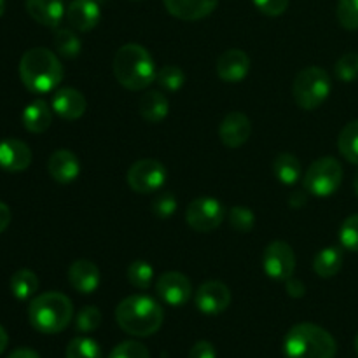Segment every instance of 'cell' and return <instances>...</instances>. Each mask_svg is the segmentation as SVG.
<instances>
[{
    "label": "cell",
    "instance_id": "obj_32",
    "mask_svg": "<svg viewBox=\"0 0 358 358\" xmlns=\"http://www.w3.org/2000/svg\"><path fill=\"white\" fill-rule=\"evenodd\" d=\"M336 77L343 83H355L358 79V52H345L336 63Z\"/></svg>",
    "mask_w": 358,
    "mask_h": 358
},
{
    "label": "cell",
    "instance_id": "obj_24",
    "mask_svg": "<svg viewBox=\"0 0 358 358\" xmlns=\"http://www.w3.org/2000/svg\"><path fill=\"white\" fill-rule=\"evenodd\" d=\"M345 262V255L339 247H325L315 255L313 269L320 278H332L338 275Z\"/></svg>",
    "mask_w": 358,
    "mask_h": 358
},
{
    "label": "cell",
    "instance_id": "obj_11",
    "mask_svg": "<svg viewBox=\"0 0 358 358\" xmlns=\"http://www.w3.org/2000/svg\"><path fill=\"white\" fill-rule=\"evenodd\" d=\"M156 292L168 306H184L192 297V283L184 273L168 271L157 278Z\"/></svg>",
    "mask_w": 358,
    "mask_h": 358
},
{
    "label": "cell",
    "instance_id": "obj_26",
    "mask_svg": "<svg viewBox=\"0 0 358 358\" xmlns=\"http://www.w3.org/2000/svg\"><path fill=\"white\" fill-rule=\"evenodd\" d=\"M10 292L17 301H28L37 294L38 290V278L30 269H17L10 276Z\"/></svg>",
    "mask_w": 358,
    "mask_h": 358
},
{
    "label": "cell",
    "instance_id": "obj_38",
    "mask_svg": "<svg viewBox=\"0 0 358 358\" xmlns=\"http://www.w3.org/2000/svg\"><path fill=\"white\" fill-rule=\"evenodd\" d=\"M108 358H150V353L140 341H122L112 350Z\"/></svg>",
    "mask_w": 358,
    "mask_h": 358
},
{
    "label": "cell",
    "instance_id": "obj_41",
    "mask_svg": "<svg viewBox=\"0 0 358 358\" xmlns=\"http://www.w3.org/2000/svg\"><path fill=\"white\" fill-rule=\"evenodd\" d=\"M285 289L287 294H289L290 297H294V299H301V297H304V294H306V285H304L301 280L294 278V276L285 280Z\"/></svg>",
    "mask_w": 358,
    "mask_h": 358
},
{
    "label": "cell",
    "instance_id": "obj_48",
    "mask_svg": "<svg viewBox=\"0 0 358 358\" xmlns=\"http://www.w3.org/2000/svg\"><path fill=\"white\" fill-rule=\"evenodd\" d=\"M355 350H357V353H358V334H357V338H355Z\"/></svg>",
    "mask_w": 358,
    "mask_h": 358
},
{
    "label": "cell",
    "instance_id": "obj_46",
    "mask_svg": "<svg viewBox=\"0 0 358 358\" xmlns=\"http://www.w3.org/2000/svg\"><path fill=\"white\" fill-rule=\"evenodd\" d=\"M6 7H7L6 0H0V17H2L3 13H6Z\"/></svg>",
    "mask_w": 358,
    "mask_h": 358
},
{
    "label": "cell",
    "instance_id": "obj_21",
    "mask_svg": "<svg viewBox=\"0 0 358 358\" xmlns=\"http://www.w3.org/2000/svg\"><path fill=\"white\" fill-rule=\"evenodd\" d=\"M27 13L34 21L48 28H56L66 14L63 0H24Z\"/></svg>",
    "mask_w": 358,
    "mask_h": 358
},
{
    "label": "cell",
    "instance_id": "obj_30",
    "mask_svg": "<svg viewBox=\"0 0 358 358\" xmlns=\"http://www.w3.org/2000/svg\"><path fill=\"white\" fill-rule=\"evenodd\" d=\"M65 358H101L100 345L91 338H73L66 346Z\"/></svg>",
    "mask_w": 358,
    "mask_h": 358
},
{
    "label": "cell",
    "instance_id": "obj_40",
    "mask_svg": "<svg viewBox=\"0 0 358 358\" xmlns=\"http://www.w3.org/2000/svg\"><path fill=\"white\" fill-rule=\"evenodd\" d=\"M189 358H217V352H215V348H213L212 343L198 341L191 348Z\"/></svg>",
    "mask_w": 358,
    "mask_h": 358
},
{
    "label": "cell",
    "instance_id": "obj_6",
    "mask_svg": "<svg viewBox=\"0 0 358 358\" xmlns=\"http://www.w3.org/2000/svg\"><path fill=\"white\" fill-rule=\"evenodd\" d=\"M332 80L327 70L320 66H308L301 70L292 84V96L303 110H315L329 98Z\"/></svg>",
    "mask_w": 358,
    "mask_h": 358
},
{
    "label": "cell",
    "instance_id": "obj_37",
    "mask_svg": "<svg viewBox=\"0 0 358 358\" xmlns=\"http://www.w3.org/2000/svg\"><path fill=\"white\" fill-rule=\"evenodd\" d=\"M339 241L346 250L358 252V213L350 215L343 222L341 229H339Z\"/></svg>",
    "mask_w": 358,
    "mask_h": 358
},
{
    "label": "cell",
    "instance_id": "obj_19",
    "mask_svg": "<svg viewBox=\"0 0 358 358\" xmlns=\"http://www.w3.org/2000/svg\"><path fill=\"white\" fill-rule=\"evenodd\" d=\"M66 278L79 294H93L100 287V269L87 259H77L70 264Z\"/></svg>",
    "mask_w": 358,
    "mask_h": 358
},
{
    "label": "cell",
    "instance_id": "obj_42",
    "mask_svg": "<svg viewBox=\"0 0 358 358\" xmlns=\"http://www.w3.org/2000/svg\"><path fill=\"white\" fill-rule=\"evenodd\" d=\"M10 219H13V213H10L9 206H7L3 201H0V234L9 227Z\"/></svg>",
    "mask_w": 358,
    "mask_h": 358
},
{
    "label": "cell",
    "instance_id": "obj_43",
    "mask_svg": "<svg viewBox=\"0 0 358 358\" xmlns=\"http://www.w3.org/2000/svg\"><path fill=\"white\" fill-rule=\"evenodd\" d=\"M289 203L292 208H301V206H304L308 203V196L304 194L303 191H296L292 192V196H290Z\"/></svg>",
    "mask_w": 358,
    "mask_h": 358
},
{
    "label": "cell",
    "instance_id": "obj_10",
    "mask_svg": "<svg viewBox=\"0 0 358 358\" xmlns=\"http://www.w3.org/2000/svg\"><path fill=\"white\" fill-rule=\"evenodd\" d=\"M262 268L271 280H289L296 271V254L287 241H273L262 255Z\"/></svg>",
    "mask_w": 358,
    "mask_h": 358
},
{
    "label": "cell",
    "instance_id": "obj_45",
    "mask_svg": "<svg viewBox=\"0 0 358 358\" xmlns=\"http://www.w3.org/2000/svg\"><path fill=\"white\" fill-rule=\"evenodd\" d=\"M7 345H9V336H7L6 329H3L2 325H0V355H2V353L6 352Z\"/></svg>",
    "mask_w": 358,
    "mask_h": 358
},
{
    "label": "cell",
    "instance_id": "obj_31",
    "mask_svg": "<svg viewBox=\"0 0 358 358\" xmlns=\"http://www.w3.org/2000/svg\"><path fill=\"white\" fill-rule=\"evenodd\" d=\"M156 83L159 84L163 90L175 93V91L180 90L185 83V73L182 72L178 66L175 65H166L156 73Z\"/></svg>",
    "mask_w": 358,
    "mask_h": 358
},
{
    "label": "cell",
    "instance_id": "obj_15",
    "mask_svg": "<svg viewBox=\"0 0 358 358\" xmlns=\"http://www.w3.org/2000/svg\"><path fill=\"white\" fill-rule=\"evenodd\" d=\"M51 107L65 121H77L86 112V98L76 87H62L52 94Z\"/></svg>",
    "mask_w": 358,
    "mask_h": 358
},
{
    "label": "cell",
    "instance_id": "obj_4",
    "mask_svg": "<svg viewBox=\"0 0 358 358\" xmlns=\"http://www.w3.org/2000/svg\"><path fill=\"white\" fill-rule=\"evenodd\" d=\"M73 318V304L65 294L44 292L34 297L28 306V320L42 334H59Z\"/></svg>",
    "mask_w": 358,
    "mask_h": 358
},
{
    "label": "cell",
    "instance_id": "obj_9",
    "mask_svg": "<svg viewBox=\"0 0 358 358\" xmlns=\"http://www.w3.org/2000/svg\"><path fill=\"white\" fill-rule=\"evenodd\" d=\"M224 215H226V210L222 203L215 198H206V196L191 201L185 210V220L189 227L198 233L215 231L222 224Z\"/></svg>",
    "mask_w": 358,
    "mask_h": 358
},
{
    "label": "cell",
    "instance_id": "obj_17",
    "mask_svg": "<svg viewBox=\"0 0 358 358\" xmlns=\"http://www.w3.org/2000/svg\"><path fill=\"white\" fill-rule=\"evenodd\" d=\"M48 171L58 184H72L80 175V161L72 150L58 149L49 156Z\"/></svg>",
    "mask_w": 358,
    "mask_h": 358
},
{
    "label": "cell",
    "instance_id": "obj_47",
    "mask_svg": "<svg viewBox=\"0 0 358 358\" xmlns=\"http://www.w3.org/2000/svg\"><path fill=\"white\" fill-rule=\"evenodd\" d=\"M353 189H355V194L358 196V170H357L355 177H353Z\"/></svg>",
    "mask_w": 358,
    "mask_h": 358
},
{
    "label": "cell",
    "instance_id": "obj_5",
    "mask_svg": "<svg viewBox=\"0 0 358 358\" xmlns=\"http://www.w3.org/2000/svg\"><path fill=\"white\" fill-rule=\"evenodd\" d=\"M283 352L287 358H334L338 345L320 325L297 324L287 332Z\"/></svg>",
    "mask_w": 358,
    "mask_h": 358
},
{
    "label": "cell",
    "instance_id": "obj_18",
    "mask_svg": "<svg viewBox=\"0 0 358 358\" xmlns=\"http://www.w3.org/2000/svg\"><path fill=\"white\" fill-rule=\"evenodd\" d=\"M66 20L77 31H91L100 23L101 10L96 0H72L66 7Z\"/></svg>",
    "mask_w": 358,
    "mask_h": 358
},
{
    "label": "cell",
    "instance_id": "obj_20",
    "mask_svg": "<svg viewBox=\"0 0 358 358\" xmlns=\"http://www.w3.org/2000/svg\"><path fill=\"white\" fill-rule=\"evenodd\" d=\"M173 17L182 21H198L210 16L219 6V0H163Z\"/></svg>",
    "mask_w": 358,
    "mask_h": 358
},
{
    "label": "cell",
    "instance_id": "obj_12",
    "mask_svg": "<svg viewBox=\"0 0 358 358\" xmlns=\"http://www.w3.org/2000/svg\"><path fill=\"white\" fill-rule=\"evenodd\" d=\"M194 304L203 315H215L224 313L231 304V290L226 283L210 280L205 282L194 294Z\"/></svg>",
    "mask_w": 358,
    "mask_h": 358
},
{
    "label": "cell",
    "instance_id": "obj_33",
    "mask_svg": "<svg viewBox=\"0 0 358 358\" xmlns=\"http://www.w3.org/2000/svg\"><path fill=\"white\" fill-rule=\"evenodd\" d=\"M336 14L345 30H358V0H339Z\"/></svg>",
    "mask_w": 358,
    "mask_h": 358
},
{
    "label": "cell",
    "instance_id": "obj_13",
    "mask_svg": "<svg viewBox=\"0 0 358 358\" xmlns=\"http://www.w3.org/2000/svg\"><path fill=\"white\" fill-rule=\"evenodd\" d=\"M252 135V122L243 112H229L219 126V138L227 149H238Z\"/></svg>",
    "mask_w": 358,
    "mask_h": 358
},
{
    "label": "cell",
    "instance_id": "obj_22",
    "mask_svg": "<svg viewBox=\"0 0 358 358\" xmlns=\"http://www.w3.org/2000/svg\"><path fill=\"white\" fill-rule=\"evenodd\" d=\"M138 112L147 122L159 124V122H163L168 117L170 101H168L166 94L161 93V91H145L138 100Z\"/></svg>",
    "mask_w": 358,
    "mask_h": 358
},
{
    "label": "cell",
    "instance_id": "obj_25",
    "mask_svg": "<svg viewBox=\"0 0 358 358\" xmlns=\"http://www.w3.org/2000/svg\"><path fill=\"white\" fill-rule=\"evenodd\" d=\"M273 173L282 184L294 185L303 177V166H301V161L294 154L282 152L273 161Z\"/></svg>",
    "mask_w": 358,
    "mask_h": 358
},
{
    "label": "cell",
    "instance_id": "obj_36",
    "mask_svg": "<svg viewBox=\"0 0 358 358\" xmlns=\"http://www.w3.org/2000/svg\"><path fill=\"white\" fill-rule=\"evenodd\" d=\"M229 224L238 233H250L255 226L254 212L245 206H233L229 210Z\"/></svg>",
    "mask_w": 358,
    "mask_h": 358
},
{
    "label": "cell",
    "instance_id": "obj_23",
    "mask_svg": "<svg viewBox=\"0 0 358 358\" xmlns=\"http://www.w3.org/2000/svg\"><path fill=\"white\" fill-rule=\"evenodd\" d=\"M52 107H49L48 101L44 100H34L24 107L23 114H21V122H23L24 129L30 133H44L48 131L49 126L52 122Z\"/></svg>",
    "mask_w": 358,
    "mask_h": 358
},
{
    "label": "cell",
    "instance_id": "obj_7",
    "mask_svg": "<svg viewBox=\"0 0 358 358\" xmlns=\"http://www.w3.org/2000/svg\"><path fill=\"white\" fill-rule=\"evenodd\" d=\"M343 175H345V171H343L341 163L336 157H320L308 166L303 178L304 189L311 196L327 198L341 187Z\"/></svg>",
    "mask_w": 358,
    "mask_h": 358
},
{
    "label": "cell",
    "instance_id": "obj_3",
    "mask_svg": "<svg viewBox=\"0 0 358 358\" xmlns=\"http://www.w3.org/2000/svg\"><path fill=\"white\" fill-rule=\"evenodd\" d=\"M156 65L143 45L124 44L114 56V76L122 87L143 91L156 80Z\"/></svg>",
    "mask_w": 358,
    "mask_h": 358
},
{
    "label": "cell",
    "instance_id": "obj_35",
    "mask_svg": "<svg viewBox=\"0 0 358 358\" xmlns=\"http://www.w3.org/2000/svg\"><path fill=\"white\" fill-rule=\"evenodd\" d=\"M150 210L157 219H170L177 210V198L170 191H159L154 196Z\"/></svg>",
    "mask_w": 358,
    "mask_h": 358
},
{
    "label": "cell",
    "instance_id": "obj_1",
    "mask_svg": "<svg viewBox=\"0 0 358 358\" xmlns=\"http://www.w3.org/2000/svg\"><path fill=\"white\" fill-rule=\"evenodd\" d=\"M20 77L30 93L45 94L62 84L65 70L56 52L45 48H34L21 56Z\"/></svg>",
    "mask_w": 358,
    "mask_h": 358
},
{
    "label": "cell",
    "instance_id": "obj_16",
    "mask_svg": "<svg viewBox=\"0 0 358 358\" xmlns=\"http://www.w3.org/2000/svg\"><path fill=\"white\" fill-rule=\"evenodd\" d=\"M31 150L17 138H6L0 142V168L10 173L24 171L31 164Z\"/></svg>",
    "mask_w": 358,
    "mask_h": 358
},
{
    "label": "cell",
    "instance_id": "obj_39",
    "mask_svg": "<svg viewBox=\"0 0 358 358\" xmlns=\"http://www.w3.org/2000/svg\"><path fill=\"white\" fill-rule=\"evenodd\" d=\"M289 3L290 0H254V6L269 17L282 16L289 9Z\"/></svg>",
    "mask_w": 358,
    "mask_h": 358
},
{
    "label": "cell",
    "instance_id": "obj_14",
    "mask_svg": "<svg viewBox=\"0 0 358 358\" xmlns=\"http://www.w3.org/2000/svg\"><path fill=\"white\" fill-rule=\"evenodd\" d=\"M248 72H250V56L241 49H227L217 59V76L224 83H241Z\"/></svg>",
    "mask_w": 358,
    "mask_h": 358
},
{
    "label": "cell",
    "instance_id": "obj_34",
    "mask_svg": "<svg viewBox=\"0 0 358 358\" xmlns=\"http://www.w3.org/2000/svg\"><path fill=\"white\" fill-rule=\"evenodd\" d=\"M101 325V311L96 306H84L83 310L77 313L76 318V329L83 334H90V332L96 331Z\"/></svg>",
    "mask_w": 358,
    "mask_h": 358
},
{
    "label": "cell",
    "instance_id": "obj_27",
    "mask_svg": "<svg viewBox=\"0 0 358 358\" xmlns=\"http://www.w3.org/2000/svg\"><path fill=\"white\" fill-rule=\"evenodd\" d=\"M338 149L348 163L358 166V119L348 122L338 136Z\"/></svg>",
    "mask_w": 358,
    "mask_h": 358
},
{
    "label": "cell",
    "instance_id": "obj_44",
    "mask_svg": "<svg viewBox=\"0 0 358 358\" xmlns=\"http://www.w3.org/2000/svg\"><path fill=\"white\" fill-rule=\"evenodd\" d=\"M7 358H41L38 357L37 352L30 348H20V350H14Z\"/></svg>",
    "mask_w": 358,
    "mask_h": 358
},
{
    "label": "cell",
    "instance_id": "obj_28",
    "mask_svg": "<svg viewBox=\"0 0 358 358\" xmlns=\"http://www.w3.org/2000/svg\"><path fill=\"white\" fill-rule=\"evenodd\" d=\"M52 44H55L56 52L59 56L69 59L77 58L80 55V49H83L80 38L70 28H58L55 34V38H52Z\"/></svg>",
    "mask_w": 358,
    "mask_h": 358
},
{
    "label": "cell",
    "instance_id": "obj_8",
    "mask_svg": "<svg viewBox=\"0 0 358 358\" xmlns=\"http://www.w3.org/2000/svg\"><path fill=\"white\" fill-rule=\"evenodd\" d=\"M168 178L164 164L157 159H140L133 163L128 170V185L138 194H152L161 191Z\"/></svg>",
    "mask_w": 358,
    "mask_h": 358
},
{
    "label": "cell",
    "instance_id": "obj_29",
    "mask_svg": "<svg viewBox=\"0 0 358 358\" xmlns=\"http://www.w3.org/2000/svg\"><path fill=\"white\" fill-rule=\"evenodd\" d=\"M126 275H128V282L131 283L135 289L147 290L152 285L154 268L147 261H133L131 264L128 266Z\"/></svg>",
    "mask_w": 358,
    "mask_h": 358
},
{
    "label": "cell",
    "instance_id": "obj_2",
    "mask_svg": "<svg viewBox=\"0 0 358 358\" xmlns=\"http://www.w3.org/2000/svg\"><path fill=\"white\" fill-rule=\"evenodd\" d=\"M117 325L129 336L147 338L156 334L164 322V310L156 299L143 294L122 299L115 308Z\"/></svg>",
    "mask_w": 358,
    "mask_h": 358
}]
</instances>
